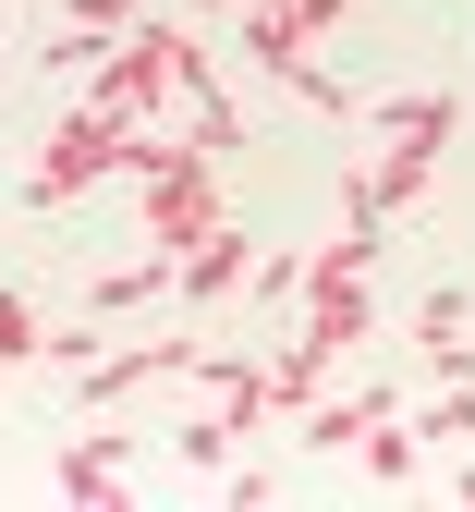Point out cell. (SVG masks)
Here are the masks:
<instances>
[{"instance_id": "obj_4", "label": "cell", "mask_w": 475, "mask_h": 512, "mask_svg": "<svg viewBox=\"0 0 475 512\" xmlns=\"http://www.w3.org/2000/svg\"><path fill=\"white\" fill-rule=\"evenodd\" d=\"M232 281H244V232L220 220V232H208V244H195V256H183V269H171V293H195V305H220Z\"/></svg>"}, {"instance_id": "obj_5", "label": "cell", "mask_w": 475, "mask_h": 512, "mask_svg": "<svg viewBox=\"0 0 475 512\" xmlns=\"http://www.w3.org/2000/svg\"><path fill=\"white\" fill-rule=\"evenodd\" d=\"M171 293V256L147 244V256H134V269H110V281H86V317H134V305H159Z\"/></svg>"}, {"instance_id": "obj_3", "label": "cell", "mask_w": 475, "mask_h": 512, "mask_svg": "<svg viewBox=\"0 0 475 512\" xmlns=\"http://www.w3.org/2000/svg\"><path fill=\"white\" fill-rule=\"evenodd\" d=\"M122 476H134V439H74V452L49 464V488H61V500H110Z\"/></svg>"}, {"instance_id": "obj_1", "label": "cell", "mask_w": 475, "mask_h": 512, "mask_svg": "<svg viewBox=\"0 0 475 512\" xmlns=\"http://www.w3.org/2000/svg\"><path fill=\"white\" fill-rule=\"evenodd\" d=\"M122 135H134V122L86 98V110H74V122L49 135V159H37V183H25V196H37V208H74V196H86L98 171H122Z\"/></svg>"}, {"instance_id": "obj_2", "label": "cell", "mask_w": 475, "mask_h": 512, "mask_svg": "<svg viewBox=\"0 0 475 512\" xmlns=\"http://www.w3.org/2000/svg\"><path fill=\"white\" fill-rule=\"evenodd\" d=\"M378 415H390V391H317V403L293 415V439H305V452H354Z\"/></svg>"}, {"instance_id": "obj_7", "label": "cell", "mask_w": 475, "mask_h": 512, "mask_svg": "<svg viewBox=\"0 0 475 512\" xmlns=\"http://www.w3.org/2000/svg\"><path fill=\"white\" fill-rule=\"evenodd\" d=\"M171 452H183L195 476H232V415L208 403V415H195V427H171Z\"/></svg>"}, {"instance_id": "obj_9", "label": "cell", "mask_w": 475, "mask_h": 512, "mask_svg": "<svg viewBox=\"0 0 475 512\" xmlns=\"http://www.w3.org/2000/svg\"><path fill=\"white\" fill-rule=\"evenodd\" d=\"M415 427H427V452H451V439H475V391H439V403H427Z\"/></svg>"}, {"instance_id": "obj_6", "label": "cell", "mask_w": 475, "mask_h": 512, "mask_svg": "<svg viewBox=\"0 0 475 512\" xmlns=\"http://www.w3.org/2000/svg\"><path fill=\"white\" fill-rule=\"evenodd\" d=\"M354 452H366V476H378V488H415V464H427V427H402V415H378V427L354 439Z\"/></svg>"}, {"instance_id": "obj_8", "label": "cell", "mask_w": 475, "mask_h": 512, "mask_svg": "<svg viewBox=\"0 0 475 512\" xmlns=\"http://www.w3.org/2000/svg\"><path fill=\"white\" fill-rule=\"evenodd\" d=\"M463 317H475V305H463L451 281H427V305H415V342H463Z\"/></svg>"}, {"instance_id": "obj_10", "label": "cell", "mask_w": 475, "mask_h": 512, "mask_svg": "<svg viewBox=\"0 0 475 512\" xmlns=\"http://www.w3.org/2000/svg\"><path fill=\"white\" fill-rule=\"evenodd\" d=\"M134 13H147V0H61V25H86V37H122Z\"/></svg>"}]
</instances>
